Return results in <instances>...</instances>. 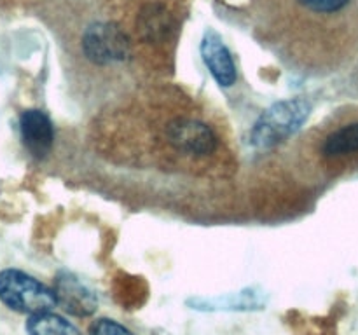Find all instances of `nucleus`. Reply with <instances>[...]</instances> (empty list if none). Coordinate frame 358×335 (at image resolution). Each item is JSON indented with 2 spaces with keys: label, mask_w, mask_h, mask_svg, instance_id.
Returning a JSON list of instances; mask_svg holds the SVG:
<instances>
[{
  "label": "nucleus",
  "mask_w": 358,
  "mask_h": 335,
  "mask_svg": "<svg viewBox=\"0 0 358 335\" xmlns=\"http://www.w3.org/2000/svg\"><path fill=\"white\" fill-rule=\"evenodd\" d=\"M83 52L94 65H117L128 61L129 40L117 24L93 23L83 34Z\"/></svg>",
  "instance_id": "4"
},
{
  "label": "nucleus",
  "mask_w": 358,
  "mask_h": 335,
  "mask_svg": "<svg viewBox=\"0 0 358 335\" xmlns=\"http://www.w3.org/2000/svg\"><path fill=\"white\" fill-rule=\"evenodd\" d=\"M20 131L23 145L35 159H44L52 149L55 129L52 122L42 110H24L20 117Z\"/></svg>",
  "instance_id": "6"
},
{
  "label": "nucleus",
  "mask_w": 358,
  "mask_h": 335,
  "mask_svg": "<svg viewBox=\"0 0 358 335\" xmlns=\"http://www.w3.org/2000/svg\"><path fill=\"white\" fill-rule=\"evenodd\" d=\"M311 114V103L304 98L276 101L255 121L250 143L255 149L268 150L296 135Z\"/></svg>",
  "instance_id": "2"
},
{
  "label": "nucleus",
  "mask_w": 358,
  "mask_h": 335,
  "mask_svg": "<svg viewBox=\"0 0 358 335\" xmlns=\"http://www.w3.org/2000/svg\"><path fill=\"white\" fill-rule=\"evenodd\" d=\"M28 335H83L76 325L52 311L31 314L27 321Z\"/></svg>",
  "instance_id": "9"
},
{
  "label": "nucleus",
  "mask_w": 358,
  "mask_h": 335,
  "mask_svg": "<svg viewBox=\"0 0 358 335\" xmlns=\"http://www.w3.org/2000/svg\"><path fill=\"white\" fill-rule=\"evenodd\" d=\"M56 299L63 309L76 316H90L96 311L98 300L91 290H87L83 283L72 274L58 276L55 285Z\"/></svg>",
  "instance_id": "7"
},
{
  "label": "nucleus",
  "mask_w": 358,
  "mask_h": 335,
  "mask_svg": "<svg viewBox=\"0 0 358 335\" xmlns=\"http://www.w3.org/2000/svg\"><path fill=\"white\" fill-rule=\"evenodd\" d=\"M87 335H135L131 330H128L126 327H122L121 323H117L115 320L110 318H98L93 323L90 325V330Z\"/></svg>",
  "instance_id": "10"
},
{
  "label": "nucleus",
  "mask_w": 358,
  "mask_h": 335,
  "mask_svg": "<svg viewBox=\"0 0 358 335\" xmlns=\"http://www.w3.org/2000/svg\"><path fill=\"white\" fill-rule=\"evenodd\" d=\"M320 152L325 159H343L358 152V122L332 129L322 142Z\"/></svg>",
  "instance_id": "8"
},
{
  "label": "nucleus",
  "mask_w": 358,
  "mask_h": 335,
  "mask_svg": "<svg viewBox=\"0 0 358 335\" xmlns=\"http://www.w3.org/2000/svg\"><path fill=\"white\" fill-rule=\"evenodd\" d=\"M199 51H201L203 61H205L206 68L210 70L215 82L220 87L234 86V82L238 79L236 65H234L231 51L227 49L222 37L215 30L208 28L205 31L201 45H199Z\"/></svg>",
  "instance_id": "5"
},
{
  "label": "nucleus",
  "mask_w": 358,
  "mask_h": 335,
  "mask_svg": "<svg viewBox=\"0 0 358 335\" xmlns=\"http://www.w3.org/2000/svg\"><path fill=\"white\" fill-rule=\"evenodd\" d=\"M255 40L289 72L325 77L358 54V0H252Z\"/></svg>",
  "instance_id": "1"
},
{
  "label": "nucleus",
  "mask_w": 358,
  "mask_h": 335,
  "mask_svg": "<svg viewBox=\"0 0 358 335\" xmlns=\"http://www.w3.org/2000/svg\"><path fill=\"white\" fill-rule=\"evenodd\" d=\"M0 300L3 306L21 314H38L58 306L55 288L17 269L0 272Z\"/></svg>",
  "instance_id": "3"
}]
</instances>
